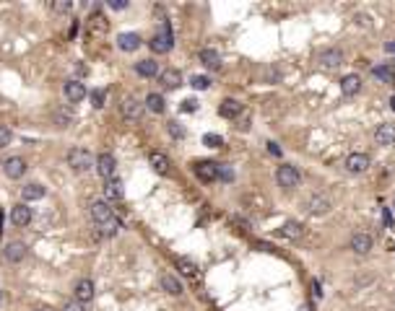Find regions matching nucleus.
Returning a JSON list of instances; mask_svg holds the SVG:
<instances>
[{"label": "nucleus", "mask_w": 395, "mask_h": 311, "mask_svg": "<svg viewBox=\"0 0 395 311\" xmlns=\"http://www.w3.org/2000/svg\"><path fill=\"white\" fill-rule=\"evenodd\" d=\"M65 159H68V166H70L75 174H84V171H89L91 166H96V159L91 156V150H89V148H81V145L70 148Z\"/></svg>", "instance_id": "obj_1"}, {"label": "nucleus", "mask_w": 395, "mask_h": 311, "mask_svg": "<svg viewBox=\"0 0 395 311\" xmlns=\"http://www.w3.org/2000/svg\"><path fill=\"white\" fill-rule=\"evenodd\" d=\"M148 47H151L156 55H167V52L174 47V34H172V26H169V21H164V24H162V29L156 31L153 36H151Z\"/></svg>", "instance_id": "obj_2"}, {"label": "nucleus", "mask_w": 395, "mask_h": 311, "mask_svg": "<svg viewBox=\"0 0 395 311\" xmlns=\"http://www.w3.org/2000/svg\"><path fill=\"white\" fill-rule=\"evenodd\" d=\"M275 182H279V187H284V189H294V187L302 182V174H299L297 166L281 164L279 169H275Z\"/></svg>", "instance_id": "obj_3"}, {"label": "nucleus", "mask_w": 395, "mask_h": 311, "mask_svg": "<svg viewBox=\"0 0 395 311\" xmlns=\"http://www.w3.org/2000/svg\"><path fill=\"white\" fill-rule=\"evenodd\" d=\"M143 112H146V104H141L135 96H125L123 104H120V114H123V120H128V122H138L143 117Z\"/></svg>", "instance_id": "obj_4"}, {"label": "nucleus", "mask_w": 395, "mask_h": 311, "mask_svg": "<svg viewBox=\"0 0 395 311\" xmlns=\"http://www.w3.org/2000/svg\"><path fill=\"white\" fill-rule=\"evenodd\" d=\"M192 171H195V176L201 179V182L211 184V182H216V179H219L221 166H219L216 161H195V164H192Z\"/></svg>", "instance_id": "obj_5"}, {"label": "nucleus", "mask_w": 395, "mask_h": 311, "mask_svg": "<svg viewBox=\"0 0 395 311\" xmlns=\"http://www.w3.org/2000/svg\"><path fill=\"white\" fill-rule=\"evenodd\" d=\"M89 213H91V220L96 223V228H102L104 223H109L114 218V213H112V208H109L107 200H94L91 208H89Z\"/></svg>", "instance_id": "obj_6"}, {"label": "nucleus", "mask_w": 395, "mask_h": 311, "mask_svg": "<svg viewBox=\"0 0 395 311\" xmlns=\"http://www.w3.org/2000/svg\"><path fill=\"white\" fill-rule=\"evenodd\" d=\"M351 252L353 254H359V257H364V254H369L372 252V247H374V239H372V233H367V231H359V233H353L351 236Z\"/></svg>", "instance_id": "obj_7"}, {"label": "nucleus", "mask_w": 395, "mask_h": 311, "mask_svg": "<svg viewBox=\"0 0 395 311\" xmlns=\"http://www.w3.org/2000/svg\"><path fill=\"white\" fill-rule=\"evenodd\" d=\"M304 208L312 215H325V213H330V197L328 194H309L304 200Z\"/></svg>", "instance_id": "obj_8"}, {"label": "nucleus", "mask_w": 395, "mask_h": 311, "mask_svg": "<svg viewBox=\"0 0 395 311\" xmlns=\"http://www.w3.org/2000/svg\"><path fill=\"white\" fill-rule=\"evenodd\" d=\"M343 166H346L348 174H364L369 169V156L367 153H348Z\"/></svg>", "instance_id": "obj_9"}, {"label": "nucleus", "mask_w": 395, "mask_h": 311, "mask_svg": "<svg viewBox=\"0 0 395 311\" xmlns=\"http://www.w3.org/2000/svg\"><path fill=\"white\" fill-rule=\"evenodd\" d=\"M114 169H117V161H114V156L112 153H99L96 156V171L104 182L114 179Z\"/></svg>", "instance_id": "obj_10"}, {"label": "nucleus", "mask_w": 395, "mask_h": 311, "mask_svg": "<svg viewBox=\"0 0 395 311\" xmlns=\"http://www.w3.org/2000/svg\"><path fill=\"white\" fill-rule=\"evenodd\" d=\"M3 174L8 179H21L26 174V161L21 159V156H11V159L3 161Z\"/></svg>", "instance_id": "obj_11"}, {"label": "nucleus", "mask_w": 395, "mask_h": 311, "mask_svg": "<svg viewBox=\"0 0 395 311\" xmlns=\"http://www.w3.org/2000/svg\"><path fill=\"white\" fill-rule=\"evenodd\" d=\"M63 94H65V99H68L70 104H78V101L86 99V86H84L81 81H65Z\"/></svg>", "instance_id": "obj_12"}, {"label": "nucleus", "mask_w": 395, "mask_h": 311, "mask_svg": "<svg viewBox=\"0 0 395 311\" xmlns=\"http://www.w3.org/2000/svg\"><path fill=\"white\" fill-rule=\"evenodd\" d=\"M73 296H75L78 303H84V306H86V303L94 298V283H91L89 278H81V280L75 283V288H73Z\"/></svg>", "instance_id": "obj_13"}, {"label": "nucleus", "mask_w": 395, "mask_h": 311, "mask_svg": "<svg viewBox=\"0 0 395 311\" xmlns=\"http://www.w3.org/2000/svg\"><path fill=\"white\" fill-rule=\"evenodd\" d=\"M141 45H143V39H141V34H135V31H125V34L117 36V47H120L123 52H135Z\"/></svg>", "instance_id": "obj_14"}, {"label": "nucleus", "mask_w": 395, "mask_h": 311, "mask_svg": "<svg viewBox=\"0 0 395 311\" xmlns=\"http://www.w3.org/2000/svg\"><path fill=\"white\" fill-rule=\"evenodd\" d=\"M3 254H6V259L8 262H24V257L29 254V247L24 244V241H11V244H6V249H3Z\"/></svg>", "instance_id": "obj_15"}, {"label": "nucleus", "mask_w": 395, "mask_h": 311, "mask_svg": "<svg viewBox=\"0 0 395 311\" xmlns=\"http://www.w3.org/2000/svg\"><path fill=\"white\" fill-rule=\"evenodd\" d=\"M374 140L377 145H395V125L392 122H382L374 130Z\"/></svg>", "instance_id": "obj_16"}, {"label": "nucleus", "mask_w": 395, "mask_h": 311, "mask_svg": "<svg viewBox=\"0 0 395 311\" xmlns=\"http://www.w3.org/2000/svg\"><path fill=\"white\" fill-rule=\"evenodd\" d=\"M159 83L164 86V88H180L182 86V73L177 70V68H167V70H162L159 73Z\"/></svg>", "instance_id": "obj_17"}, {"label": "nucleus", "mask_w": 395, "mask_h": 311, "mask_svg": "<svg viewBox=\"0 0 395 311\" xmlns=\"http://www.w3.org/2000/svg\"><path fill=\"white\" fill-rule=\"evenodd\" d=\"M341 91H343V96H346V99L357 96V94L362 91V78H359L357 73H351V75L341 78Z\"/></svg>", "instance_id": "obj_18"}, {"label": "nucleus", "mask_w": 395, "mask_h": 311, "mask_svg": "<svg viewBox=\"0 0 395 311\" xmlns=\"http://www.w3.org/2000/svg\"><path fill=\"white\" fill-rule=\"evenodd\" d=\"M242 114V104L236 99H224L219 104V117H224V120H234V117Z\"/></svg>", "instance_id": "obj_19"}, {"label": "nucleus", "mask_w": 395, "mask_h": 311, "mask_svg": "<svg viewBox=\"0 0 395 311\" xmlns=\"http://www.w3.org/2000/svg\"><path fill=\"white\" fill-rule=\"evenodd\" d=\"M11 218H13V226H18V228H26V226L31 223V208H29L26 203H18V205H13V213H11Z\"/></svg>", "instance_id": "obj_20"}, {"label": "nucleus", "mask_w": 395, "mask_h": 311, "mask_svg": "<svg viewBox=\"0 0 395 311\" xmlns=\"http://www.w3.org/2000/svg\"><path fill=\"white\" fill-rule=\"evenodd\" d=\"M148 164L153 166V171L156 174H169V156L167 153H162V150H153L151 156H148Z\"/></svg>", "instance_id": "obj_21"}, {"label": "nucleus", "mask_w": 395, "mask_h": 311, "mask_svg": "<svg viewBox=\"0 0 395 311\" xmlns=\"http://www.w3.org/2000/svg\"><path fill=\"white\" fill-rule=\"evenodd\" d=\"M125 197V189H123V182L120 179H109V182H104V200L109 203H114V200H123Z\"/></svg>", "instance_id": "obj_22"}, {"label": "nucleus", "mask_w": 395, "mask_h": 311, "mask_svg": "<svg viewBox=\"0 0 395 311\" xmlns=\"http://www.w3.org/2000/svg\"><path fill=\"white\" fill-rule=\"evenodd\" d=\"M281 236H284V239H291V241H299V239L304 236V226H302L299 220H286V223L281 226Z\"/></svg>", "instance_id": "obj_23"}, {"label": "nucleus", "mask_w": 395, "mask_h": 311, "mask_svg": "<svg viewBox=\"0 0 395 311\" xmlns=\"http://www.w3.org/2000/svg\"><path fill=\"white\" fill-rule=\"evenodd\" d=\"M45 192H47V189H45L42 184L31 182V184H26V187L21 189V197H24V203H34V200H42Z\"/></svg>", "instance_id": "obj_24"}, {"label": "nucleus", "mask_w": 395, "mask_h": 311, "mask_svg": "<svg viewBox=\"0 0 395 311\" xmlns=\"http://www.w3.org/2000/svg\"><path fill=\"white\" fill-rule=\"evenodd\" d=\"M201 62L208 68V70H219L221 68V55L216 52V50H211V47H206V50H201Z\"/></svg>", "instance_id": "obj_25"}, {"label": "nucleus", "mask_w": 395, "mask_h": 311, "mask_svg": "<svg viewBox=\"0 0 395 311\" xmlns=\"http://www.w3.org/2000/svg\"><path fill=\"white\" fill-rule=\"evenodd\" d=\"M135 73L141 78H153V75H159V62H156V60H138L135 62Z\"/></svg>", "instance_id": "obj_26"}, {"label": "nucleus", "mask_w": 395, "mask_h": 311, "mask_svg": "<svg viewBox=\"0 0 395 311\" xmlns=\"http://www.w3.org/2000/svg\"><path fill=\"white\" fill-rule=\"evenodd\" d=\"M159 283H162V288H164L169 296H182V291H185V288H182V283H180L174 275H169V272H167V275H162V280H159Z\"/></svg>", "instance_id": "obj_27"}, {"label": "nucleus", "mask_w": 395, "mask_h": 311, "mask_svg": "<svg viewBox=\"0 0 395 311\" xmlns=\"http://www.w3.org/2000/svg\"><path fill=\"white\" fill-rule=\"evenodd\" d=\"M143 104H146V109H148V112H153V114H162V112L167 109V101H164V96H162V94H148Z\"/></svg>", "instance_id": "obj_28"}, {"label": "nucleus", "mask_w": 395, "mask_h": 311, "mask_svg": "<svg viewBox=\"0 0 395 311\" xmlns=\"http://www.w3.org/2000/svg\"><path fill=\"white\" fill-rule=\"evenodd\" d=\"M320 62H323L325 68H338V65L343 62V52L335 50V47H333V50H325V52L320 55Z\"/></svg>", "instance_id": "obj_29"}, {"label": "nucleus", "mask_w": 395, "mask_h": 311, "mask_svg": "<svg viewBox=\"0 0 395 311\" xmlns=\"http://www.w3.org/2000/svg\"><path fill=\"white\" fill-rule=\"evenodd\" d=\"M372 75L380 78L382 83H392L395 81V68H390V65H374L372 68Z\"/></svg>", "instance_id": "obj_30"}, {"label": "nucleus", "mask_w": 395, "mask_h": 311, "mask_svg": "<svg viewBox=\"0 0 395 311\" xmlns=\"http://www.w3.org/2000/svg\"><path fill=\"white\" fill-rule=\"evenodd\" d=\"M177 270L182 272V275H187V278H195L198 264H195L192 259H187V257H177Z\"/></svg>", "instance_id": "obj_31"}, {"label": "nucleus", "mask_w": 395, "mask_h": 311, "mask_svg": "<svg viewBox=\"0 0 395 311\" xmlns=\"http://www.w3.org/2000/svg\"><path fill=\"white\" fill-rule=\"evenodd\" d=\"M52 122H55L57 127H70V122H73V112H70V109H57V112L52 114Z\"/></svg>", "instance_id": "obj_32"}, {"label": "nucleus", "mask_w": 395, "mask_h": 311, "mask_svg": "<svg viewBox=\"0 0 395 311\" xmlns=\"http://www.w3.org/2000/svg\"><path fill=\"white\" fill-rule=\"evenodd\" d=\"M120 228H123L120 218H112V220H109V223H104V226H102L99 231L104 233V236H114V233H117V231H120Z\"/></svg>", "instance_id": "obj_33"}, {"label": "nucleus", "mask_w": 395, "mask_h": 311, "mask_svg": "<svg viewBox=\"0 0 395 311\" xmlns=\"http://www.w3.org/2000/svg\"><path fill=\"white\" fill-rule=\"evenodd\" d=\"M190 86L198 88V91H206V88L211 86V81H208L206 75H192V78H190Z\"/></svg>", "instance_id": "obj_34"}, {"label": "nucleus", "mask_w": 395, "mask_h": 311, "mask_svg": "<svg viewBox=\"0 0 395 311\" xmlns=\"http://www.w3.org/2000/svg\"><path fill=\"white\" fill-rule=\"evenodd\" d=\"M104 101H107V91H104V88L91 91V104H94V109H102V106H104Z\"/></svg>", "instance_id": "obj_35"}, {"label": "nucleus", "mask_w": 395, "mask_h": 311, "mask_svg": "<svg viewBox=\"0 0 395 311\" xmlns=\"http://www.w3.org/2000/svg\"><path fill=\"white\" fill-rule=\"evenodd\" d=\"M203 143H206L208 148H221V145H224V138L216 135V132H208V135H203Z\"/></svg>", "instance_id": "obj_36"}, {"label": "nucleus", "mask_w": 395, "mask_h": 311, "mask_svg": "<svg viewBox=\"0 0 395 311\" xmlns=\"http://www.w3.org/2000/svg\"><path fill=\"white\" fill-rule=\"evenodd\" d=\"M11 140H13V132H11V127L0 125V148H8V145H11Z\"/></svg>", "instance_id": "obj_37"}, {"label": "nucleus", "mask_w": 395, "mask_h": 311, "mask_svg": "<svg viewBox=\"0 0 395 311\" xmlns=\"http://www.w3.org/2000/svg\"><path fill=\"white\" fill-rule=\"evenodd\" d=\"M167 130H169V135H172V138H177V140H182V138H185V127H182L180 122H169V125H167Z\"/></svg>", "instance_id": "obj_38"}, {"label": "nucleus", "mask_w": 395, "mask_h": 311, "mask_svg": "<svg viewBox=\"0 0 395 311\" xmlns=\"http://www.w3.org/2000/svg\"><path fill=\"white\" fill-rule=\"evenodd\" d=\"M50 8H52L55 13H68V11H70V0H55Z\"/></svg>", "instance_id": "obj_39"}, {"label": "nucleus", "mask_w": 395, "mask_h": 311, "mask_svg": "<svg viewBox=\"0 0 395 311\" xmlns=\"http://www.w3.org/2000/svg\"><path fill=\"white\" fill-rule=\"evenodd\" d=\"M63 311H86V308H84V303H78V301L73 298V301L63 303Z\"/></svg>", "instance_id": "obj_40"}, {"label": "nucleus", "mask_w": 395, "mask_h": 311, "mask_svg": "<svg viewBox=\"0 0 395 311\" xmlns=\"http://www.w3.org/2000/svg\"><path fill=\"white\" fill-rule=\"evenodd\" d=\"M112 11H123V8H128V3H125V0H109V3H107Z\"/></svg>", "instance_id": "obj_41"}, {"label": "nucleus", "mask_w": 395, "mask_h": 311, "mask_svg": "<svg viewBox=\"0 0 395 311\" xmlns=\"http://www.w3.org/2000/svg\"><path fill=\"white\" fill-rule=\"evenodd\" d=\"M219 176H221L224 182H231V179H234V174H231V169H229V166H221V171H219Z\"/></svg>", "instance_id": "obj_42"}, {"label": "nucleus", "mask_w": 395, "mask_h": 311, "mask_svg": "<svg viewBox=\"0 0 395 311\" xmlns=\"http://www.w3.org/2000/svg\"><path fill=\"white\" fill-rule=\"evenodd\" d=\"M182 109H185V112H195V109H198V104H195L192 99H187V101L182 104Z\"/></svg>", "instance_id": "obj_43"}, {"label": "nucleus", "mask_w": 395, "mask_h": 311, "mask_svg": "<svg viewBox=\"0 0 395 311\" xmlns=\"http://www.w3.org/2000/svg\"><path fill=\"white\" fill-rule=\"evenodd\" d=\"M385 52L387 55H395V42H385Z\"/></svg>", "instance_id": "obj_44"}, {"label": "nucleus", "mask_w": 395, "mask_h": 311, "mask_svg": "<svg viewBox=\"0 0 395 311\" xmlns=\"http://www.w3.org/2000/svg\"><path fill=\"white\" fill-rule=\"evenodd\" d=\"M268 150H270L273 156H279V153H281V148H279V145H275V143H268Z\"/></svg>", "instance_id": "obj_45"}, {"label": "nucleus", "mask_w": 395, "mask_h": 311, "mask_svg": "<svg viewBox=\"0 0 395 311\" xmlns=\"http://www.w3.org/2000/svg\"><path fill=\"white\" fill-rule=\"evenodd\" d=\"M312 288H314V296H318V298L323 296V291H320V283H318V280H312Z\"/></svg>", "instance_id": "obj_46"}, {"label": "nucleus", "mask_w": 395, "mask_h": 311, "mask_svg": "<svg viewBox=\"0 0 395 311\" xmlns=\"http://www.w3.org/2000/svg\"><path fill=\"white\" fill-rule=\"evenodd\" d=\"M0 236H3V213H0Z\"/></svg>", "instance_id": "obj_47"}, {"label": "nucleus", "mask_w": 395, "mask_h": 311, "mask_svg": "<svg viewBox=\"0 0 395 311\" xmlns=\"http://www.w3.org/2000/svg\"><path fill=\"white\" fill-rule=\"evenodd\" d=\"M390 106H392V112H395V96H392V99H390Z\"/></svg>", "instance_id": "obj_48"}, {"label": "nucleus", "mask_w": 395, "mask_h": 311, "mask_svg": "<svg viewBox=\"0 0 395 311\" xmlns=\"http://www.w3.org/2000/svg\"><path fill=\"white\" fill-rule=\"evenodd\" d=\"M299 311H312V306H302V308H299Z\"/></svg>", "instance_id": "obj_49"}, {"label": "nucleus", "mask_w": 395, "mask_h": 311, "mask_svg": "<svg viewBox=\"0 0 395 311\" xmlns=\"http://www.w3.org/2000/svg\"><path fill=\"white\" fill-rule=\"evenodd\" d=\"M36 311H50V308H36Z\"/></svg>", "instance_id": "obj_50"}, {"label": "nucleus", "mask_w": 395, "mask_h": 311, "mask_svg": "<svg viewBox=\"0 0 395 311\" xmlns=\"http://www.w3.org/2000/svg\"><path fill=\"white\" fill-rule=\"evenodd\" d=\"M392 213H395V200H392Z\"/></svg>", "instance_id": "obj_51"}]
</instances>
